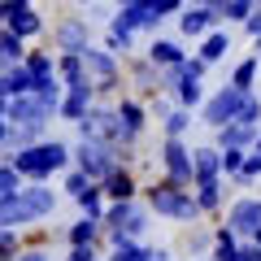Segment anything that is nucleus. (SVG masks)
Masks as SVG:
<instances>
[{
    "instance_id": "1",
    "label": "nucleus",
    "mask_w": 261,
    "mask_h": 261,
    "mask_svg": "<svg viewBox=\"0 0 261 261\" xmlns=\"http://www.w3.org/2000/svg\"><path fill=\"white\" fill-rule=\"evenodd\" d=\"M140 200L152 209V218H166V222H178V226L205 222V214H200V205H196V192H192V187L170 183L166 174L148 178V183H144V192H140Z\"/></svg>"
},
{
    "instance_id": "2",
    "label": "nucleus",
    "mask_w": 261,
    "mask_h": 261,
    "mask_svg": "<svg viewBox=\"0 0 261 261\" xmlns=\"http://www.w3.org/2000/svg\"><path fill=\"white\" fill-rule=\"evenodd\" d=\"M9 166L18 170L27 183H48V178L65 174V170L74 166V144L48 135V140L31 144V148H22V152H9Z\"/></svg>"
},
{
    "instance_id": "3",
    "label": "nucleus",
    "mask_w": 261,
    "mask_h": 261,
    "mask_svg": "<svg viewBox=\"0 0 261 261\" xmlns=\"http://www.w3.org/2000/svg\"><path fill=\"white\" fill-rule=\"evenodd\" d=\"M57 214V192L48 183H27L9 205H0V231H27Z\"/></svg>"
},
{
    "instance_id": "4",
    "label": "nucleus",
    "mask_w": 261,
    "mask_h": 261,
    "mask_svg": "<svg viewBox=\"0 0 261 261\" xmlns=\"http://www.w3.org/2000/svg\"><path fill=\"white\" fill-rule=\"evenodd\" d=\"M83 65H87V79L96 87V100H118L126 96V74H122V57L105 53L100 44L83 48Z\"/></svg>"
},
{
    "instance_id": "5",
    "label": "nucleus",
    "mask_w": 261,
    "mask_h": 261,
    "mask_svg": "<svg viewBox=\"0 0 261 261\" xmlns=\"http://www.w3.org/2000/svg\"><path fill=\"white\" fill-rule=\"evenodd\" d=\"M105 235H126V240H148L152 231V209L144 200H109L100 218Z\"/></svg>"
},
{
    "instance_id": "6",
    "label": "nucleus",
    "mask_w": 261,
    "mask_h": 261,
    "mask_svg": "<svg viewBox=\"0 0 261 261\" xmlns=\"http://www.w3.org/2000/svg\"><path fill=\"white\" fill-rule=\"evenodd\" d=\"M248 96H252V92H240V87L222 83V87H214V92L205 96V105L196 109V118H200V126L218 130V126H226V122L240 118V109H244V100H248Z\"/></svg>"
},
{
    "instance_id": "7",
    "label": "nucleus",
    "mask_w": 261,
    "mask_h": 261,
    "mask_svg": "<svg viewBox=\"0 0 261 261\" xmlns=\"http://www.w3.org/2000/svg\"><path fill=\"white\" fill-rule=\"evenodd\" d=\"M92 22H87V13H65V18H53V27H48V48L53 53H83V48H92Z\"/></svg>"
},
{
    "instance_id": "8",
    "label": "nucleus",
    "mask_w": 261,
    "mask_h": 261,
    "mask_svg": "<svg viewBox=\"0 0 261 261\" xmlns=\"http://www.w3.org/2000/svg\"><path fill=\"white\" fill-rule=\"evenodd\" d=\"M157 174H166L170 183L192 187V144L187 140H166L157 144Z\"/></svg>"
},
{
    "instance_id": "9",
    "label": "nucleus",
    "mask_w": 261,
    "mask_h": 261,
    "mask_svg": "<svg viewBox=\"0 0 261 261\" xmlns=\"http://www.w3.org/2000/svg\"><path fill=\"white\" fill-rule=\"evenodd\" d=\"M118 166V148L105 140H74V170H83L92 183H100L109 170Z\"/></svg>"
},
{
    "instance_id": "10",
    "label": "nucleus",
    "mask_w": 261,
    "mask_h": 261,
    "mask_svg": "<svg viewBox=\"0 0 261 261\" xmlns=\"http://www.w3.org/2000/svg\"><path fill=\"white\" fill-rule=\"evenodd\" d=\"M5 118H9V126H27V130L48 135V126H53L57 113L48 109V105L39 100L35 92H31V96H9V105H5Z\"/></svg>"
},
{
    "instance_id": "11",
    "label": "nucleus",
    "mask_w": 261,
    "mask_h": 261,
    "mask_svg": "<svg viewBox=\"0 0 261 261\" xmlns=\"http://www.w3.org/2000/svg\"><path fill=\"white\" fill-rule=\"evenodd\" d=\"M222 226L231 235H240V240H252L261 231V196H235L222 209Z\"/></svg>"
},
{
    "instance_id": "12",
    "label": "nucleus",
    "mask_w": 261,
    "mask_h": 261,
    "mask_svg": "<svg viewBox=\"0 0 261 261\" xmlns=\"http://www.w3.org/2000/svg\"><path fill=\"white\" fill-rule=\"evenodd\" d=\"M122 74H126L130 96H140V100H148V96H157V92H161V70H157V65H152L144 53L122 57Z\"/></svg>"
},
{
    "instance_id": "13",
    "label": "nucleus",
    "mask_w": 261,
    "mask_h": 261,
    "mask_svg": "<svg viewBox=\"0 0 261 261\" xmlns=\"http://www.w3.org/2000/svg\"><path fill=\"white\" fill-rule=\"evenodd\" d=\"M174 27H178V39H192V44H200V39H205L214 27H226V22H222V13L200 9V5H192V0H187L183 13L174 18Z\"/></svg>"
},
{
    "instance_id": "14",
    "label": "nucleus",
    "mask_w": 261,
    "mask_h": 261,
    "mask_svg": "<svg viewBox=\"0 0 261 261\" xmlns=\"http://www.w3.org/2000/svg\"><path fill=\"white\" fill-rule=\"evenodd\" d=\"M100 192H105V200H140L144 174L135 166H113L109 174L100 178Z\"/></svg>"
},
{
    "instance_id": "15",
    "label": "nucleus",
    "mask_w": 261,
    "mask_h": 261,
    "mask_svg": "<svg viewBox=\"0 0 261 261\" xmlns=\"http://www.w3.org/2000/svg\"><path fill=\"white\" fill-rule=\"evenodd\" d=\"M109 27L130 31V35H161V18L144 5V0H140V5H122V9L109 18Z\"/></svg>"
},
{
    "instance_id": "16",
    "label": "nucleus",
    "mask_w": 261,
    "mask_h": 261,
    "mask_svg": "<svg viewBox=\"0 0 261 261\" xmlns=\"http://www.w3.org/2000/svg\"><path fill=\"white\" fill-rule=\"evenodd\" d=\"M79 140H113V130H118V113H113V100H96L92 109H87V118L79 122Z\"/></svg>"
},
{
    "instance_id": "17",
    "label": "nucleus",
    "mask_w": 261,
    "mask_h": 261,
    "mask_svg": "<svg viewBox=\"0 0 261 261\" xmlns=\"http://www.w3.org/2000/svg\"><path fill=\"white\" fill-rule=\"evenodd\" d=\"M96 105V87H92V79L87 83H74V87H65V96H61V109H57V118L61 122H70V126H79V122L87 118V109Z\"/></svg>"
},
{
    "instance_id": "18",
    "label": "nucleus",
    "mask_w": 261,
    "mask_h": 261,
    "mask_svg": "<svg viewBox=\"0 0 261 261\" xmlns=\"http://www.w3.org/2000/svg\"><path fill=\"white\" fill-rule=\"evenodd\" d=\"M222 183V152L214 144H196L192 148V187Z\"/></svg>"
},
{
    "instance_id": "19",
    "label": "nucleus",
    "mask_w": 261,
    "mask_h": 261,
    "mask_svg": "<svg viewBox=\"0 0 261 261\" xmlns=\"http://www.w3.org/2000/svg\"><path fill=\"white\" fill-rule=\"evenodd\" d=\"M144 57H148L157 70H166V65H183L192 53H187V44H183V39H174V35H152L148 48H144Z\"/></svg>"
},
{
    "instance_id": "20",
    "label": "nucleus",
    "mask_w": 261,
    "mask_h": 261,
    "mask_svg": "<svg viewBox=\"0 0 261 261\" xmlns=\"http://www.w3.org/2000/svg\"><path fill=\"white\" fill-rule=\"evenodd\" d=\"M231 48H235L231 27H214L200 44H196V57H200L205 65H218V61H226V57H231Z\"/></svg>"
},
{
    "instance_id": "21",
    "label": "nucleus",
    "mask_w": 261,
    "mask_h": 261,
    "mask_svg": "<svg viewBox=\"0 0 261 261\" xmlns=\"http://www.w3.org/2000/svg\"><path fill=\"white\" fill-rule=\"evenodd\" d=\"M257 130H261V126H248V122H226V126L214 130V148H218V152H222V148H248V152H252Z\"/></svg>"
},
{
    "instance_id": "22",
    "label": "nucleus",
    "mask_w": 261,
    "mask_h": 261,
    "mask_svg": "<svg viewBox=\"0 0 261 261\" xmlns=\"http://www.w3.org/2000/svg\"><path fill=\"white\" fill-rule=\"evenodd\" d=\"M65 244H70V248H100L105 226L96 222V218H74V222L65 226Z\"/></svg>"
},
{
    "instance_id": "23",
    "label": "nucleus",
    "mask_w": 261,
    "mask_h": 261,
    "mask_svg": "<svg viewBox=\"0 0 261 261\" xmlns=\"http://www.w3.org/2000/svg\"><path fill=\"white\" fill-rule=\"evenodd\" d=\"M105 248H109L105 261H148L152 244L148 240H126V235H105Z\"/></svg>"
},
{
    "instance_id": "24",
    "label": "nucleus",
    "mask_w": 261,
    "mask_h": 261,
    "mask_svg": "<svg viewBox=\"0 0 261 261\" xmlns=\"http://www.w3.org/2000/svg\"><path fill=\"white\" fill-rule=\"evenodd\" d=\"M209 248H214V226H183V235H178V252H183L187 261L196 257H209Z\"/></svg>"
},
{
    "instance_id": "25",
    "label": "nucleus",
    "mask_w": 261,
    "mask_h": 261,
    "mask_svg": "<svg viewBox=\"0 0 261 261\" xmlns=\"http://www.w3.org/2000/svg\"><path fill=\"white\" fill-rule=\"evenodd\" d=\"M22 65L31 70L35 87H39V83H53V79H57V53H53V48H27Z\"/></svg>"
},
{
    "instance_id": "26",
    "label": "nucleus",
    "mask_w": 261,
    "mask_h": 261,
    "mask_svg": "<svg viewBox=\"0 0 261 261\" xmlns=\"http://www.w3.org/2000/svg\"><path fill=\"white\" fill-rule=\"evenodd\" d=\"M205 96H209V87L200 83V79H183V83L170 92V100L178 105V109H187V113H196L200 105H205Z\"/></svg>"
},
{
    "instance_id": "27",
    "label": "nucleus",
    "mask_w": 261,
    "mask_h": 261,
    "mask_svg": "<svg viewBox=\"0 0 261 261\" xmlns=\"http://www.w3.org/2000/svg\"><path fill=\"white\" fill-rule=\"evenodd\" d=\"M57 79H61V87L87 83V65H83V53H57Z\"/></svg>"
},
{
    "instance_id": "28",
    "label": "nucleus",
    "mask_w": 261,
    "mask_h": 261,
    "mask_svg": "<svg viewBox=\"0 0 261 261\" xmlns=\"http://www.w3.org/2000/svg\"><path fill=\"white\" fill-rule=\"evenodd\" d=\"M192 192H196V205H200V214H205V218H214V214H222V209H226V178H222V183L192 187Z\"/></svg>"
},
{
    "instance_id": "29",
    "label": "nucleus",
    "mask_w": 261,
    "mask_h": 261,
    "mask_svg": "<svg viewBox=\"0 0 261 261\" xmlns=\"http://www.w3.org/2000/svg\"><path fill=\"white\" fill-rule=\"evenodd\" d=\"M257 79H261V61L248 53L244 61H235V65H231V79H226V83L240 87V92H257Z\"/></svg>"
},
{
    "instance_id": "30",
    "label": "nucleus",
    "mask_w": 261,
    "mask_h": 261,
    "mask_svg": "<svg viewBox=\"0 0 261 261\" xmlns=\"http://www.w3.org/2000/svg\"><path fill=\"white\" fill-rule=\"evenodd\" d=\"M240 244H244L240 235H231L222 222H218V226H214V248H209V261H235V257H240Z\"/></svg>"
},
{
    "instance_id": "31",
    "label": "nucleus",
    "mask_w": 261,
    "mask_h": 261,
    "mask_svg": "<svg viewBox=\"0 0 261 261\" xmlns=\"http://www.w3.org/2000/svg\"><path fill=\"white\" fill-rule=\"evenodd\" d=\"M74 209H79V218H96V222H100V218H105V209H109V200H105L100 183H92L83 196H74Z\"/></svg>"
},
{
    "instance_id": "32",
    "label": "nucleus",
    "mask_w": 261,
    "mask_h": 261,
    "mask_svg": "<svg viewBox=\"0 0 261 261\" xmlns=\"http://www.w3.org/2000/svg\"><path fill=\"white\" fill-rule=\"evenodd\" d=\"M57 244H65V231H53V226H27L22 231V248H57Z\"/></svg>"
},
{
    "instance_id": "33",
    "label": "nucleus",
    "mask_w": 261,
    "mask_h": 261,
    "mask_svg": "<svg viewBox=\"0 0 261 261\" xmlns=\"http://www.w3.org/2000/svg\"><path fill=\"white\" fill-rule=\"evenodd\" d=\"M157 126H161V135H166V140H187V130H192V113L174 105V109H170Z\"/></svg>"
},
{
    "instance_id": "34",
    "label": "nucleus",
    "mask_w": 261,
    "mask_h": 261,
    "mask_svg": "<svg viewBox=\"0 0 261 261\" xmlns=\"http://www.w3.org/2000/svg\"><path fill=\"white\" fill-rule=\"evenodd\" d=\"M100 48L113 53V57H130V53H135V35H130V31H118V27H105Z\"/></svg>"
},
{
    "instance_id": "35",
    "label": "nucleus",
    "mask_w": 261,
    "mask_h": 261,
    "mask_svg": "<svg viewBox=\"0 0 261 261\" xmlns=\"http://www.w3.org/2000/svg\"><path fill=\"white\" fill-rule=\"evenodd\" d=\"M27 39H22V35H13V31L9 27H0V57H5V61H9V65H22V57H27Z\"/></svg>"
},
{
    "instance_id": "36",
    "label": "nucleus",
    "mask_w": 261,
    "mask_h": 261,
    "mask_svg": "<svg viewBox=\"0 0 261 261\" xmlns=\"http://www.w3.org/2000/svg\"><path fill=\"white\" fill-rule=\"evenodd\" d=\"M0 83H5V92H9V96H31V92H35V79H31L27 65H13Z\"/></svg>"
},
{
    "instance_id": "37",
    "label": "nucleus",
    "mask_w": 261,
    "mask_h": 261,
    "mask_svg": "<svg viewBox=\"0 0 261 261\" xmlns=\"http://www.w3.org/2000/svg\"><path fill=\"white\" fill-rule=\"evenodd\" d=\"M257 178H261V157L257 152H248V161H244V170L235 178H226V183H235L240 192H248V187H257Z\"/></svg>"
},
{
    "instance_id": "38",
    "label": "nucleus",
    "mask_w": 261,
    "mask_h": 261,
    "mask_svg": "<svg viewBox=\"0 0 261 261\" xmlns=\"http://www.w3.org/2000/svg\"><path fill=\"white\" fill-rule=\"evenodd\" d=\"M87 187H92V178H87L83 170H74V166H70V170H65V174H61V192L70 196V200H74V196H83Z\"/></svg>"
},
{
    "instance_id": "39",
    "label": "nucleus",
    "mask_w": 261,
    "mask_h": 261,
    "mask_svg": "<svg viewBox=\"0 0 261 261\" xmlns=\"http://www.w3.org/2000/svg\"><path fill=\"white\" fill-rule=\"evenodd\" d=\"M248 161V148H222V178H235Z\"/></svg>"
},
{
    "instance_id": "40",
    "label": "nucleus",
    "mask_w": 261,
    "mask_h": 261,
    "mask_svg": "<svg viewBox=\"0 0 261 261\" xmlns=\"http://www.w3.org/2000/svg\"><path fill=\"white\" fill-rule=\"evenodd\" d=\"M252 9H257V0H226L222 5V22H240L244 27V18H248Z\"/></svg>"
},
{
    "instance_id": "41",
    "label": "nucleus",
    "mask_w": 261,
    "mask_h": 261,
    "mask_svg": "<svg viewBox=\"0 0 261 261\" xmlns=\"http://www.w3.org/2000/svg\"><path fill=\"white\" fill-rule=\"evenodd\" d=\"M22 252V231H0V261H13Z\"/></svg>"
},
{
    "instance_id": "42",
    "label": "nucleus",
    "mask_w": 261,
    "mask_h": 261,
    "mask_svg": "<svg viewBox=\"0 0 261 261\" xmlns=\"http://www.w3.org/2000/svg\"><path fill=\"white\" fill-rule=\"evenodd\" d=\"M144 5H148V9L157 13L161 22H166V18H178V13H183V5H187V0H144Z\"/></svg>"
},
{
    "instance_id": "43",
    "label": "nucleus",
    "mask_w": 261,
    "mask_h": 261,
    "mask_svg": "<svg viewBox=\"0 0 261 261\" xmlns=\"http://www.w3.org/2000/svg\"><path fill=\"white\" fill-rule=\"evenodd\" d=\"M209 70H214V65H205V61H200V57H187V61H183V74L187 79H200V83H205V79H209Z\"/></svg>"
},
{
    "instance_id": "44",
    "label": "nucleus",
    "mask_w": 261,
    "mask_h": 261,
    "mask_svg": "<svg viewBox=\"0 0 261 261\" xmlns=\"http://www.w3.org/2000/svg\"><path fill=\"white\" fill-rule=\"evenodd\" d=\"M244 35H248V39H261V5L244 18Z\"/></svg>"
},
{
    "instance_id": "45",
    "label": "nucleus",
    "mask_w": 261,
    "mask_h": 261,
    "mask_svg": "<svg viewBox=\"0 0 261 261\" xmlns=\"http://www.w3.org/2000/svg\"><path fill=\"white\" fill-rule=\"evenodd\" d=\"M13 261H57V257H53V248H22Z\"/></svg>"
},
{
    "instance_id": "46",
    "label": "nucleus",
    "mask_w": 261,
    "mask_h": 261,
    "mask_svg": "<svg viewBox=\"0 0 261 261\" xmlns=\"http://www.w3.org/2000/svg\"><path fill=\"white\" fill-rule=\"evenodd\" d=\"M65 261H105V257H100V248H70Z\"/></svg>"
},
{
    "instance_id": "47",
    "label": "nucleus",
    "mask_w": 261,
    "mask_h": 261,
    "mask_svg": "<svg viewBox=\"0 0 261 261\" xmlns=\"http://www.w3.org/2000/svg\"><path fill=\"white\" fill-rule=\"evenodd\" d=\"M235 261H261V248H257L252 240H244V244H240V257H235Z\"/></svg>"
},
{
    "instance_id": "48",
    "label": "nucleus",
    "mask_w": 261,
    "mask_h": 261,
    "mask_svg": "<svg viewBox=\"0 0 261 261\" xmlns=\"http://www.w3.org/2000/svg\"><path fill=\"white\" fill-rule=\"evenodd\" d=\"M148 261H174V252H170L166 244H152V252H148Z\"/></svg>"
},
{
    "instance_id": "49",
    "label": "nucleus",
    "mask_w": 261,
    "mask_h": 261,
    "mask_svg": "<svg viewBox=\"0 0 261 261\" xmlns=\"http://www.w3.org/2000/svg\"><path fill=\"white\" fill-rule=\"evenodd\" d=\"M192 5H200V9H214V13H222V5H226V0H192Z\"/></svg>"
},
{
    "instance_id": "50",
    "label": "nucleus",
    "mask_w": 261,
    "mask_h": 261,
    "mask_svg": "<svg viewBox=\"0 0 261 261\" xmlns=\"http://www.w3.org/2000/svg\"><path fill=\"white\" fill-rule=\"evenodd\" d=\"M5 140H9V118L0 113V148H5Z\"/></svg>"
},
{
    "instance_id": "51",
    "label": "nucleus",
    "mask_w": 261,
    "mask_h": 261,
    "mask_svg": "<svg viewBox=\"0 0 261 261\" xmlns=\"http://www.w3.org/2000/svg\"><path fill=\"white\" fill-rule=\"evenodd\" d=\"M5 170H9V152L0 148V174H5Z\"/></svg>"
},
{
    "instance_id": "52",
    "label": "nucleus",
    "mask_w": 261,
    "mask_h": 261,
    "mask_svg": "<svg viewBox=\"0 0 261 261\" xmlns=\"http://www.w3.org/2000/svg\"><path fill=\"white\" fill-rule=\"evenodd\" d=\"M5 105H9V92H5V83H0V113H5Z\"/></svg>"
},
{
    "instance_id": "53",
    "label": "nucleus",
    "mask_w": 261,
    "mask_h": 261,
    "mask_svg": "<svg viewBox=\"0 0 261 261\" xmlns=\"http://www.w3.org/2000/svg\"><path fill=\"white\" fill-rule=\"evenodd\" d=\"M252 57H257V61H261V39H252Z\"/></svg>"
},
{
    "instance_id": "54",
    "label": "nucleus",
    "mask_w": 261,
    "mask_h": 261,
    "mask_svg": "<svg viewBox=\"0 0 261 261\" xmlns=\"http://www.w3.org/2000/svg\"><path fill=\"white\" fill-rule=\"evenodd\" d=\"M252 152H257V157H261V130H257V144H252Z\"/></svg>"
},
{
    "instance_id": "55",
    "label": "nucleus",
    "mask_w": 261,
    "mask_h": 261,
    "mask_svg": "<svg viewBox=\"0 0 261 261\" xmlns=\"http://www.w3.org/2000/svg\"><path fill=\"white\" fill-rule=\"evenodd\" d=\"M74 5H83V9H87V5H96V0H74Z\"/></svg>"
},
{
    "instance_id": "56",
    "label": "nucleus",
    "mask_w": 261,
    "mask_h": 261,
    "mask_svg": "<svg viewBox=\"0 0 261 261\" xmlns=\"http://www.w3.org/2000/svg\"><path fill=\"white\" fill-rule=\"evenodd\" d=\"M252 244H257V248H261V231H257V235H252Z\"/></svg>"
},
{
    "instance_id": "57",
    "label": "nucleus",
    "mask_w": 261,
    "mask_h": 261,
    "mask_svg": "<svg viewBox=\"0 0 261 261\" xmlns=\"http://www.w3.org/2000/svg\"><path fill=\"white\" fill-rule=\"evenodd\" d=\"M196 261H209V257H196Z\"/></svg>"
},
{
    "instance_id": "58",
    "label": "nucleus",
    "mask_w": 261,
    "mask_h": 261,
    "mask_svg": "<svg viewBox=\"0 0 261 261\" xmlns=\"http://www.w3.org/2000/svg\"><path fill=\"white\" fill-rule=\"evenodd\" d=\"M257 5H261V0H257Z\"/></svg>"
}]
</instances>
